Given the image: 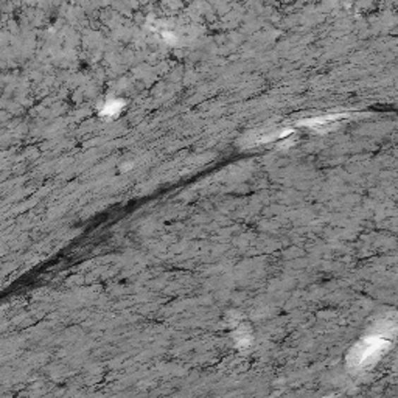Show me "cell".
<instances>
[{"label": "cell", "mask_w": 398, "mask_h": 398, "mask_svg": "<svg viewBox=\"0 0 398 398\" xmlns=\"http://www.w3.org/2000/svg\"><path fill=\"white\" fill-rule=\"evenodd\" d=\"M386 346H387V342L382 338H380V336H375V338L366 339L361 344V346L354 350L355 361L359 366L370 364V363H373V359H377V356L381 354V351L386 349Z\"/></svg>", "instance_id": "obj_1"}]
</instances>
